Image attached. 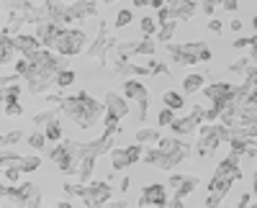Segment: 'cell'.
I'll use <instances>...</instances> for the list:
<instances>
[{
    "label": "cell",
    "instance_id": "e575fe53",
    "mask_svg": "<svg viewBox=\"0 0 257 208\" xmlns=\"http://www.w3.org/2000/svg\"><path fill=\"white\" fill-rule=\"evenodd\" d=\"M72 82H75V72H72V70H62V72L57 75V88H59V90L70 88Z\"/></svg>",
    "mask_w": 257,
    "mask_h": 208
},
{
    "label": "cell",
    "instance_id": "c3c4849f",
    "mask_svg": "<svg viewBox=\"0 0 257 208\" xmlns=\"http://www.w3.org/2000/svg\"><path fill=\"white\" fill-rule=\"evenodd\" d=\"M242 26H244V24H242V21H239V18H234V21H231V24H229V29H231V31H237V34L242 31Z\"/></svg>",
    "mask_w": 257,
    "mask_h": 208
},
{
    "label": "cell",
    "instance_id": "f35d334b",
    "mask_svg": "<svg viewBox=\"0 0 257 208\" xmlns=\"http://www.w3.org/2000/svg\"><path fill=\"white\" fill-rule=\"evenodd\" d=\"M21 139H24V131H8L6 136H3V149H8V147H13V144H18Z\"/></svg>",
    "mask_w": 257,
    "mask_h": 208
},
{
    "label": "cell",
    "instance_id": "5b68a950",
    "mask_svg": "<svg viewBox=\"0 0 257 208\" xmlns=\"http://www.w3.org/2000/svg\"><path fill=\"white\" fill-rule=\"evenodd\" d=\"M170 200V193H167V185H162V182H152L149 188H144L142 190V195H139V208H165Z\"/></svg>",
    "mask_w": 257,
    "mask_h": 208
},
{
    "label": "cell",
    "instance_id": "4316f807",
    "mask_svg": "<svg viewBox=\"0 0 257 208\" xmlns=\"http://www.w3.org/2000/svg\"><path fill=\"white\" fill-rule=\"evenodd\" d=\"M44 134H47V139H49V141L59 144V141H62V136H64V129H62V121H59V118H57V121H52L49 126L44 129Z\"/></svg>",
    "mask_w": 257,
    "mask_h": 208
},
{
    "label": "cell",
    "instance_id": "f6af8a7d",
    "mask_svg": "<svg viewBox=\"0 0 257 208\" xmlns=\"http://www.w3.org/2000/svg\"><path fill=\"white\" fill-rule=\"evenodd\" d=\"M221 6H224V11H231V13H234V11L239 8V0H224Z\"/></svg>",
    "mask_w": 257,
    "mask_h": 208
},
{
    "label": "cell",
    "instance_id": "d6a6232c",
    "mask_svg": "<svg viewBox=\"0 0 257 208\" xmlns=\"http://www.w3.org/2000/svg\"><path fill=\"white\" fill-rule=\"evenodd\" d=\"M41 167V159L36 154H24V162H21V170L24 172H36Z\"/></svg>",
    "mask_w": 257,
    "mask_h": 208
},
{
    "label": "cell",
    "instance_id": "ffe728a7",
    "mask_svg": "<svg viewBox=\"0 0 257 208\" xmlns=\"http://www.w3.org/2000/svg\"><path fill=\"white\" fill-rule=\"evenodd\" d=\"M237 126L244 129L247 139H257V116H244V113H239V123H237Z\"/></svg>",
    "mask_w": 257,
    "mask_h": 208
},
{
    "label": "cell",
    "instance_id": "3957f363",
    "mask_svg": "<svg viewBox=\"0 0 257 208\" xmlns=\"http://www.w3.org/2000/svg\"><path fill=\"white\" fill-rule=\"evenodd\" d=\"M237 182L231 175H224V172H213L211 182H208V195H206V208H221L224 198L229 195L231 185Z\"/></svg>",
    "mask_w": 257,
    "mask_h": 208
},
{
    "label": "cell",
    "instance_id": "60d3db41",
    "mask_svg": "<svg viewBox=\"0 0 257 208\" xmlns=\"http://www.w3.org/2000/svg\"><path fill=\"white\" fill-rule=\"evenodd\" d=\"M149 106H152V98H147V100H142V103H139V121H142V123L147 121V113H149Z\"/></svg>",
    "mask_w": 257,
    "mask_h": 208
},
{
    "label": "cell",
    "instance_id": "9c48e42d",
    "mask_svg": "<svg viewBox=\"0 0 257 208\" xmlns=\"http://www.w3.org/2000/svg\"><path fill=\"white\" fill-rule=\"evenodd\" d=\"M13 39H16V49H18L21 57H31V54H36V52L44 49V44L36 39V34H18V36H13Z\"/></svg>",
    "mask_w": 257,
    "mask_h": 208
},
{
    "label": "cell",
    "instance_id": "d6986e66",
    "mask_svg": "<svg viewBox=\"0 0 257 208\" xmlns=\"http://www.w3.org/2000/svg\"><path fill=\"white\" fill-rule=\"evenodd\" d=\"M134 139H137V144H142V147H144V144H160V131L157 129H147V126H142L137 134H134Z\"/></svg>",
    "mask_w": 257,
    "mask_h": 208
},
{
    "label": "cell",
    "instance_id": "52a82bcc",
    "mask_svg": "<svg viewBox=\"0 0 257 208\" xmlns=\"http://www.w3.org/2000/svg\"><path fill=\"white\" fill-rule=\"evenodd\" d=\"M103 106H105V118H116V121H121V118L128 116L126 98H123L121 93L108 90V93H105V98H103Z\"/></svg>",
    "mask_w": 257,
    "mask_h": 208
},
{
    "label": "cell",
    "instance_id": "9f6ffc18",
    "mask_svg": "<svg viewBox=\"0 0 257 208\" xmlns=\"http://www.w3.org/2000/svg\"><path fill=\"white\" fill-rule=\"evenodd\" d=\"M103 3H105V6H108V3H116V0H103Z\"/></svg>",
    "mask_w": 257,
    "mask_h": 208
},
{
    "label": "cell",
    "instance_id": "6f0895ef",
    "mask_svg": "<svg viewBox=\"0 0 257 208\" xmlns=\"http://www.w3.org/2000/svg\"><path fill=\"white\" fill-rule=\"evenodd\" d=\"M249 208H257V203H252V205H249Z\"/></svg>",
    "mask_w": 257,
    "mask_h": 208
},
{
    "label": "cell",
    "instance_id": "cb8c5ba5",
    "mask_svg": "<svg viewBox=\"0 0 257 208\" xmlns=\"http://www.w3.org/2000/svg\"><path fill=\"white\" fill-rule=\"evenodd\" d=\"M175 29H178V21H167V24H162L160 31H157V41H160V44H170V39L175 36Z\"/></svg>",
    "mask_w": 257,
    "mask_h": 208
},
{
    "label": "cell",
    "instance_id": "bcb514c9",
    "mask_svg": "<svg viewBox=\"0 0 257 208\" xmlns=\"http://www.w3.org/2000/svg\"><path fill=\"white\" fill-rule=\"evenodd\" d=\"M18 77H21V75H16V72H11V75H6V77H3V88H8V85H13V82H16Z\"/></svg>",
    "mask_w": 257,
    "mask_h": 208
},
{
    "label": "cell",
    "instance_id": "7bdbcfd3",
    "mask_svg": "<svg viewBox=\"0 0 257 208\" xmlns=\"http://www.w3.org/2000/svg\"><path fill=\"white\" fill-rule=\"evenodd\" d=\"M249 205H252V193H242V195H239L237 208H249Z\"/></svg>",
    "mask_w": 257,
    "mask_h": 208
},
{
    "label": "cell",
    "instance_id": "7dc6e473",
    "mask_svg": "<svg viewBox=\"0 0 257 208\" xmlns=\"http://www.w3.org/2000/svg\"><path fill=\"white\" fill-rule=\"evenodd\" d=\"M128 185H132V180H128V175H126V177H123V180H121V185H118V190H121V193H123V195H126V193H128Z\"/></svg>",
    "mask_w": 257,
    "mask_h": 208
},
{
    "label": "cell",
    "instance_id": "f546056e",
    "mask_svg": "<svg viewBox=\"0 0 257 208\" xmlns=\"http://www.w3.org/2000/svg\"><path fill=\"white\" fill-rule=\"evenodd\" d=\"M21 95H24V85H8V88H3V103H18Z\"/></svg>",
    "mask_w": 257,
    "mask_h": 208
},
{
    "label": "cell",
    "instance_id": "83f0119b",
    "mask_svg": "<svg viewBox=\"0 0 257 208\" xmlns=\"http://www.w3.org/2000/svg\"><path fill=\"white\" fill-rule=\"evenodd\" d=\"M34 126H41V129H47L52 121H57V111H39V113H34Z\"/></svg>",
    "mask_w": 257,
    "mask_h": 208
},
{
    "label": "cell",
    "instance_id": "d4e9b609",
    "mask_svg": "<svg viewBox=\"0 0 257 208\" xmlns=\"http://www.w3.org/2000/svg\"><path fill=\"white\" fill-rule=\"evenodd\" d=\"M47 134L44 131H34V134H29L26 136V144H29V147L34 149V152H44V147H47Z\"/></svg>",
    "mask_w": 257,
    "mask_h": 208
},
{
    "label": "cell",
    "instance_id": "603a6c76",
    "mask_svg": "<svg viewBox=\"0 0 257 208\" xmlns=\"http://www.w3.org/2000/svg\"><path fill=\"white\" fill-rule=\"evenodd\" d=\"M162 103H165L167 108H173V111H180V108L185 106L183 95H180V93H175V90H165V93H162Z\"/></svg>",
    "mask_w": 257,
    "mask_h": 208
},
{
    "label": "cell",
    "instance_id": "836d02e7",
    "mask_svg": "<svg viewBox=\"0 0 257 208\" xmlns=\"http://www.w3.org/2000/svg\"><path fill=\"white\" fill-rule=\"evenodd\" d=\"M173 123H175V111L165 106V108L157 113V126H173Z\"/></svg>",
    "mask_w": 257,
    "mask_h": 208
},
{
    "label": "cell",
    "instance_id": "7402d4cb",
    "mask_svg": "<svg viewBox=\"0 0 257 208\" xmlns=\"http://www.w3.org/2000/svg\"><path fill=\"white\" fill-rule=\"evenodd\" d=\"M139 31H142V36L144 39H152V36H157V21L152 18V16H142V21H139Z\"/></svg>",
    "mask_w": 257,
    "mask_h": 208
},
{
    "label": "cell",
    "instance_id": "ba28073f",
    "mask_svg": "<svg viewBox=\"0 0 257 208\" xmlns=\"http://www.w3.org/2000/svg\"><path fill=\"white\" fill-rule=\"evenodd\" d=\"M198 182L201 180L196 175H173L167 182V188H173V198H185L198 188Z\"/></svg>",
    "mask_w": 257,
    "mask_h": 208
},
{
    "label": "cell",
    "instance_id": "ac0fdd59",
    "mask_svg": "<svg viewBox=\"0 0 257 208\" xmlns=\"http://www.w3.org/2000/svg\"><path fill=\"white\" fill-rule=\"evenodd\" d=\"M16 39L13 36H3V49H0V62L3 65H13V57H16Z\"/></svg>",
    "mask_w": 257,
    "mask_h": 208
},
{
    "label": "cell",
    "instance_id": "ab89813d",
    "mask_svg": "<svg viewBox=\"0 0 257 208\" xmlns=\"http://www.w3.org/2000/svg\"><path fill=\"white\" fill-rule=\"evenodd\" d=\"M3 113H6L8 118H18V116H24V106H21V103H6Z\"/></svg>",
    "mask_w": 257,
    "mask_h": 208
},
{
    "label": "cell",
    "instance_id": "f907efd6",
    "mask_svg": "<svg viewBox=\"0 0 257 208\" xmlns=\"http://www.w3.org/2000/svg\"><path fill=\"white\" fill-rule=\"evenodd\" d=\"M252 195L257 198V170H254V175H252Z\"/></svg>",
    "mask_w": 257,
    "mask_h": 208
},
{
    "label": "cell",
    "instance_id": "44dd1931",
    "mask_svg": "<svg viewBox=\"0 0 257 208\" xmlns=\"http://www.w3.org/2000/svg\"><path fill=\"white\" fill-rule=\"evenodd\" d=\"M0 162H3V170L8 167H21V162H24V154H18L16 149H3V157H0Z\"/></svg>",
    "mask_w": 257,
    "mask_h": 208
},
{
    "label": "cell",
    "instance_id": "4fadbf2b",
    "mask_svg": "<svg viewBox=\"0 0 257 208\" xmlns=\"http://www.w3.org/2000/svg\"><path fill=\"white\" fill-rule=\"evenodd\" d=\"M167 8H170V6H167ZM170 11H173V21H188V18H193V16H196L198 6L193 3V0H183V3L173 6Z\"/></svg>",
    "mask_w": 257,
    "mask_h": 208
},
{
    "label": "cell",
    "instance_id": "2e32d148",
    "mask_svg": "<svg viewBox=\"0 0 257 208\" xmlns=\"http://www.w3.org/2000/svg\"><path fill=\"white\" fill-rule=\"evenodd\" d=\"M18 208H41V188L36 182H29V195L24 198Z\"/></svg>",
    "mask_w": 257,
    "mask_h": 208
},
{
    "label": "cell",
    "instance_id": "ee69618b",
    "mask_svg": "<svg viewBox=\"0 0 257 208\" xmlns=\"http://www.w3.org/2000/svg\"><path fill=\"white\" fill-rule=\"evenodd\" d=\"M249 41H252V36H239L237 41H234V49H247Z\"/></svg>",
    "mask_w": 257,
    "mask_h": 208
},
{
    "label": "cell",
    "instance_id": "74e56055",
    "mask_svg": "<svg viewBox=\"0 0 257 208\" xmlns=\"http://www.w3.org/2000/svg\"><path fill=\"white\" fill-rule=\"evenodd\" d=\"M21 175H24V170H21V167H8V170H3V177H6L8 185H18Z\"/></svg>",
    "mask_w": 257,
    "mask_h": 208
},
{
    "label": "cell",
    "instance_id": "e0dca14e",
    "mask_svg": "<svg viewBox=\"0 0 257 208\" xmlns=\"http://www.w3.org/2000/svg\"><path fill=\"white\" fill-rule=\"evenodd\" d=\"M203 82H206L203 75H185V77H183V90H185L188 95L201 93V90H203Z\"/></svg>",
    "mask_w": 257,
    "mask_h": 208
},
{
    "label": "cell",
    "instance_id": "f5cc1de1",
    "mask_svg": "<svg viewBox=\"0 0 257 208\" xmlns=\"http://www.w3.org/2000/svg\"><path fill=\"white\" fill-rule=\"evenodd\" d=\"M216 3H224V0H201V6H216Z\"/></svg>",
    "mask_w": 257,
    "mask_h": 208
},
{
    "label": "cell",
    "instance_id": "6da1fadb",
    "mask_svg": "<svg viewBox=\"0 0 257 208\" xmlns=\"http://www.w3.org/2000/svg\"><path fill=\"white\" fill-rule=\"evenodd\" d=\"M59 111L67 116L70 121H75L80 129L88 131V129H93L95 123L103 118L105 106H103V103H98L93 95H88L85 90H80V93H75V95H64Z\"/></svg>",
    "mask_w": 257,
    "mask_h": 208
},
{
    "label": "cell",
    "instance_id": "4dcf8cb0",
    "mask_svg": "<svg viewBox=\"0 0 257 208\" xmlns=\"http://www.w3.org/2000/svg\"><path fill=\"white\" fill-rule=\"evenodd\" d=\"M126 159H128V164L142 162L144 159V147H142V144H132V147H126Z\"/></svg>",
    "mask_w": 257,
    "mask_h": 208
},
{
    "label": "cell",
    "instance_id": "1f68e13d",
    "mask_svg": "<svg viewBox=\"0 0 257 208\" xmlns=\"http://www.w3.org/2000/svg\"><path fill=\"white\" fill-rule=\"evenodd\" d=\"M132 21H134V11H132V8H121V11L116 13V29H126Z\"/></svg>",
    "mask_w": 257,
    "mask_h": 208
},
{
    "label": "cell",
    "instance_id": "db71d44e",
    "mask_svg": "<svg viewBox=\"0 0 257 208\" xmlns=\"http://www.w3.org/2000/svg\"><path fill=\"white\" fill-rule=\"evenodd\" d=\"M201 8H203L206 16H213V6H201Z\"/></svg>",
    "mask_w": 257,
    "mask_h": 208
},
{
    "label": "cell",
    "instance_id": "5bb4252c",
    "mask_svg": "<svg viewBox=\"0 0 257 208\" xmlns=\"http://www.w3.org/2000/svg\"><path fill=\"white\" fill-rule=\"evenodd\" d=\"M93 170H95V157H85V159L77 164V180H80L82 185H90Z\"/></svg>",
    "mask_w": 257,
    "mask_h": 208
},
{
    "label": "cell",
    "instance_id": "816d5d0a",
    "mask_svg": "<svg viewBox=\"0 0 257 208\" xmlns=\"http://www.w3.org/2000/svg\"><path fill=\"white\" fill-rule=\"evenodd\" d=\"M54 208H75V205H72V203H70V200H59V203H57V205H54Z\"/></svg>",
    "mask_w": 257,
    "mask_h": 208
},
{
    "label": "cell",
    "instance_id": "b9f144b4",
    "mask_svg": "<svg viewBox=\"0 0 257 208\" xmlns=\"http://www.w3.org/2000/svg\"><path fill=\"white\" fill-rule=\"evenodd\" d=\"M208 31H213V34H221V21L219 18H208Z\"/></svg>",
    "mask_w": 257,
    "mask_h": 208
},
{
    "label": "cell",
    "instance_id": "7c38bea8",
    "mask_svg": "<svg viewBox=\"0 0 257 208\" xmlns=\"http://www.w3.org/2000/svg\"><path fill=\"white\" fill-rule=\"evenodd\" d=\"M239 162H242V157H237V154H226V157L219 162L216 172H224V175H231L234 180H239V177H242V167H239Z\"/></svg>",
    "mask_w": 257,
    "mask_h": 208
},
{
    "label": "cell",
    "instance_id": "f1b7e54d",
    "mask_svg": "<svg viewBox=\"0 0 257 208\" xmlns=\"http://www.w3.org/2000/svg\"><path fill=\"white\" fill-rule=\"evenodd\" d=\"M247 147H249V141H247V139H237V136H234V139L229 141V154L247 157Z\"/></svg>",
    "mask_w": 257,
    "mask_h": 208
},
{
    "label": "cell",
    "instance_id": "9a60e30c",
    "mask_svg": "<svg viewBox=\"0 0 257 208\" xmlns=\"http://www.w3.org/2000/svg\"><path fill=\"white\" fill-rule=\"evenodd\" d=\"M113 72L121 77V80H132L134 75H137V65H132V62H128V59H116L113 62Z\"/></svg>",
    "mask_w": 257,
    "mask_h": 208
},
{
    "label": "cell",
    "instance_id": "d590c367",
    "mask_svg": "<svg viewBox=\"0 0 257 208\" xmlns=\"http://www.w3.org/2000/svg\"><path fill=\"white\" fill-rule=\"evenodd\" d=\"M252 65H254V62H252V57H242V59H237V62H234V65H231L229 70H231V72H239V75H247Z\"/></svg>",
    "mask_w": 257,
    "mask_h": 208
},
{
    "label": "cell",
    "instance_id": "8fae6325",
    "mask_svg": "<svg viewBox=\"0 0 257 208\" xmlns=\"http://www.w3.org/2000/svg\"><path fill=\"white\" fill-rule=\"evenodd\" d=\"M123 98L126 100H137V103H142V100H147L149 98V90H147V85H142L139 80H123Z\"/></svg>",
    "mask_w": 257,
    "mask_h": 208
},
{
    "label": "cell",
    "instance_id": "8992f818",
    "mask_svg": "<svg viewBox=\"0 0 257 208\" xmlns=\"http://www.w3.org/2000/svg\"><path fill=\"white\" fill-rule=\"evenodd\" d=\"M201 93L208 98V103H213V106H221V108H224L226 103L234 100L237 85H229V82H213V85H206Z\"/></svg>",
    "mask_w": 257,
    "mask_h": 208
},
{
    "label": "cell",
    "instance_id": "30bf717a",
    "mask_svg": "<svg viewBox=\"0 0 257 208\" xmlns=\"http://www.w3.org/2000/svg\"><path fill=\"white\" fill-rule=\"evenodd\" d=\"M70 11H72V16H75V24H80V21L90 18V16H98L95 0H72V3H70Z\"/></svg>",
    "mask_w": 257,
    "mask_h": 208
},
{
    "label": "cell",
    "instance_id": "8d00e7d4",
    "mask_svg": "<svg viewBox=\"0 0 257 208\" xmlns=\"http://www.w3.org/2000/svg\"><path fill=\"white\" fill-rule=\"evenodd\" d=\"M155 52H157V44H155L152 39H142L139 41V54L137 57H152Z\"/></svg>",
    "mask_w": 257,
    "mask_h": 208
},
{
    "label": "cell",
    "instance_id": "7a4b0ae2",
    "mask_svg": "<svg viewBox=\"0 0 257 208\" xmlns=\"http://www.w3.org/2000/svg\"><path fill=\"white\" fill-rule=\"evenodd\" d=\"M88 44V34L82 29H70V26H59V34L52 44V52L62 57H75L82 52V47Z\"/></svg>",
    "mask_w": 257,
    "mask_h": 208
},
{
    "label": "cell",
    "instance_id": "681fc988",
    "mask_svg": "<svg viewBox=\"0 0 257 208\" xmlns=\"http://www.w3.org/2000/svg\"><path fill=\"white\" fill-rule=\"evenodd\" d=\"M167 208H185V205H183V198H173V200L167 203Z\"/></svg>",
    "mask_w": 257,
    "mask_h": 208
},
{
    "label": "cell",
    "instance_id": "11a10c76",
    "mask_svg": "<svg viewBox=\"0 0 257 208\" xmlns=\"http://www.w3.org/2000/svg\"><path fill=\"white\" fill-rule=\"evenodd\" d=\"M252 29H254V31H257V16H254V18H252Z\"/></svg>",
    "mask_w": 257,
    "mask_h": 208
},
{
    "label": "cell",
    "instance_id": "277c9868",
    "mask_svg": "<svg viewBox=\"0 0 257 208\" xmlns=\"http://www.w3.org/2000/svg\"><path fill=\"white\" fill-rule=\"evenodd\" d=\"M198 144H196V152H198V157L201 159H206V157H211L213 152H216V147L219 144H224L221 141V136H219V123H203V126L198 129Z\"/></svg>",
    "mask_w": 257,
    "mask_h": 208
},
{
    "label": "cell",
    "instance_id": "484cf974",
    "mask_svg": "<svg viewBox=\"0 0 257 208\" xmlns=\"http://www.w3.org/2000/svg\"><path fill=\"white\" fill-rule=\"evenodd\" d=\"M111 167H113V172H118V170L128 167V159H126V149L116 147V149L111 152Z\"/></svg>",
    "mask_w": 257,
    "mask_h": 208
}]
</instances>
